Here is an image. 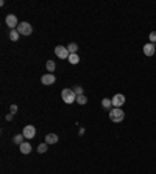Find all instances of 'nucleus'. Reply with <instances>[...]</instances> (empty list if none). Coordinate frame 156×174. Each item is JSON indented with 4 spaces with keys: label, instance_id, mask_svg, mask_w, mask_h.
<instances>
[{
    "label": "nucleus",
    "instance_id": "obj_21",
    "mask_svg": "<svg viewBox=\"0 0 156 174\" xmlns=\"http://www.w3.org/2000/svg\"><path fill=\"white\" fill-rule=\"evenodd\" d=\"M150 41H151V44L156 42V31H151V33H150Z\"/></svg>",
    "mask_w": 156,
    "mask_h": 174
},
{
    "label": "nucleus",
    "instance_id": "obj_2",
    "mask_svg": "<svg viewBox=\"0 0 156 174\" xmlns=\"http://www.w3.org/2000/svg\"><path fill=\"white\" fill-rule=\"evenodd\" d=\"M61 98L66 104H72V103L77 101V93L73 92V89H64L61 92Z\"/></svg>",
    "mask_w": 156,
    "mask_h": 174
},
{
    "label": "nucleus",
    "instance_id": "obj_18",
    "mask_svg": "<svg viewBox=\"0 0 156 174\" xmlns=\"http://www.w3.org/2000/svg\"><path fill=\"white\" fill-rule=\"evenodd\" d=\"M67 50H69V53H77L78 45H77V44H69V45H67Z\"/></svg>",
    "mask_w": 156,
    "mask_h": 174
},
{
    "label": "nucleus",
    "instance_id": "obj_20",
    "mask_svg": "<svg viewBox=\"0 0 156 174\" xmlns=\"http://www.w3.org/2000/svg\"><path fill=\"white\" fill-rule=\"evenodd\" d=\"M73 92L77 93V96H78V95H83V89H81L80 86H75V87H73Z\"/></svg>",
    "mask_w": 156,
    "mask_h": 174
},
{
    "label": "nucleus",
    "instance_id": "obj_15",
    "mask_svg": "<svg viewBox=\"0 0 156 174\" xmlns=\"http://www.w3.org/2000/svg\"><path fill=\"white\" fill-rule=\"evenodd\" d=\"M19 36H21V34L17 33V30H11V31H10V39H11L13 42H16V41L19 39Z\"/></svg>",
    "mask_w": 156,
    "mask_h": 174
},
{
    "label": "nucleus",
    "instance_id": "obj_22",
    "mask_svg": "<svg viewBox=\"0 0 156 174\" xmlns=\"http://www.w3.org/2000/svg\"><path fill=\"white\" fill-rule=\"evenodd\" d=\"M10 110H11V112H10V114H13V115H14V114H16V112H17V106H16V104H13V106H11V107H10Z\"/></svg>",
    "mask_w": 156,
    "mask_h": 174
},
{
    "label": "nucleus",
    "instance_id": "obj_13",
    "mask_svg": "<svg viewBox=\"0 0 156 174\" xmlns=\"http://www.w3.org/2000/svg\"><path fill=\"white\" fill-rule=\"evenodd\" d=\"M102 106H103L105 109L111 110V107H112V101H111L109 98H103V100H102Z\"/></svg>",
    "mask_w": 156,
    "mask_h": 174
},
{
    "label": "nucleus",
    "instance_id": "obj_14",
    "mask_svg": "<svg viewBox=\"0 0 156 174\" xmlns=\"http://www.w3.org/2000/svg\"><path fill=\"white\" fill-rule=\"evenodd\" d=\"M24 138H25V137H24V134H17V135H14V138H13V141H14L16 145H19V146H21V145L24 143V141H22Z\"/></svg>",
    "mask_w": 156,
    "mask_h": 174
},
{
    "label": "nucleus",
    "instance_id": "obj_12",
    "mask_svg": "<svg viewBox=\"0 0 156 174\" xmlns=\"http://www.w3.org/2000/svg\"><path fill=\"white\" fill-rule=\"evenodd\" d=\"M69 62H70L72 65L78 64V62H80V56H78L77 53H70V56H69Z\"/></svg>",
    "mask_w": 156,
    "mask_h": 174
},
{
    "label": "nucleus",
    "instance_id": "obj_6",
    "mask_svg": "<svg viewBox=\"0 0 156 174\" xmlns=\"http://www.w3.org/2000/svg\"><path fill=\"white\" fill-rule=\"evenodd\" d=\"M22 134H24L25 138H35V135H36V127L31 126V124H27V126L24 127Z\"/></svg>",
    "mask_w": 156,
    "mask_h": 174
},
{
    "label": "nucleus",
    "instance_id": "obj_19",
    "mask_svg": "<svg viewBox=\"0 0 156 174\" xmlns=\"http://www.w3.org/2000/svg\"><path fill=\"white\" fill-rule=\"evenodd\" d=\"M77 103H78V104H86V103H87V98H86L84 95H78V96H77Z\"/></svg>",
    "mask_w": 156,
    "mask_h": 174
},
{
    "label": "nucleus",
    "instance_id": "obj_23",
    "mask_svg": "<svg viewBox=\"0 0 156 174\" xmlns=\"http://www.w3.org/2000/svg\"><path fill=\"white\" fill-rule=\"evenodd\" d=\"M7 120L11 121V120H13V114H8V115H7Z\"/></svg>",
    "mask_w": 156,
    "mask_h": 174
},
{
    "label": "nucleus",
    "instance_id": "obj_3",
    "mask_svg": "<svg viewBox=\"0 0 156 174\" xmlns=\"http://www.w3.org/2000/svg\"><path fill=\"white\" fill-rule=\"evenodd\" d=\"M17 33L21 34V36H30L31 33H33V27L28 24V22H21L19 25H17Z\"/></svg>",
    "mask_w": 156,
    "mask_h": 174
},
{
    "label": "nucleus",
    "instance_id": "obj_17",
    "mask_svg": "<svg viewBox=\"0 0 156 174\" xmlns=\"http://www.w3.org/2000/svg\"><path fill=\"white\" fill-rule=\"evenodd\" d=\"M45 67H47V70L52 73V72L55 70V67H56V65H55V62H53V61H47V62H45Z\"/></svg>",
    "mask_w": 156,
    "mask_h": 174
},
{
    "label": "nucleus",
    "instance_id": "obj_1",
    "mask_svg": "<svg viewBox=\"0 0 156 174\" xmlns=\"http://www.w3.org/2000/svg\"><path fill=\"white\" fill-rule=\"evenodd\" d=\"M125 118V112L120 109V107H114L109 110V120L112 123H122Z\"/></svg>",
    "mask_w": 156,
    "mask_h": 174
},
{
    "label": "nucleus",
    "instance_id": "obj_16",
    "mask_svg": "<svg viewBox=\"0 0 156 174\" xmlns=\"http://www.w3.org/2000/svg\"><path fill=\"white\" fill-rule=\"evenodd\" d=\"M47 149H49V145H47V143H41V145L38 146V152H39V154L47 152Z\"/></svg>",
    "mask_w": 156,
    "mask_h": 174
},
{
    "label": "nucleus",
    "instance_id": "obj_8",
    "mask_svg": "<svg viewBox=\"0 0 156 174\" xmlns=\"http://www.w3.org/2000/svg\"><path fill=\"white\" fill-rule=\"evenodd\" d=\"M55 81H56V78H55V75H52V73L42 75V78H41V83H42V84H45V86H49V84H53Z\"/></svg>",
    "mask_w": 156,
    "mask_h": 174
},
{
    "label": "nucleus",
    "instance_id": "obj_10",
    "mask_svg": "<svg viewBox=\"0 0 156 174\" xmlns=\"http://www.w3.org/2000/svg\"><path fill=\"white\" fill-rule=\"evenodd\" d=\"M45 143H47V145H55V143H58V135H56V134H49V135L45 137Z\"/></svg>",
    "mask_w": 156,
    "mask_h": 174
},
{
    "label": "nucleus",
    "instance_id": "obj_11",
    "mask_svg": "<svg viewBox=\"0 0 156 174\" xmlns=\"http://www.w3.org/2000/svg\"><path fill=\"white\" fill-rule=\"evenodd\" d=\"M21 152H22V154H30V152H31V145L27 143V141H24V143L21 145Z\"/></svg>",
    "mask_w": 156,
    "mask_h": 174
},
{
    "label": "nucleus",
    "instance_id": "obj_7",
    "mask_svg": "<svg viewBox=\"0 0 156 174\" xmlns=\"http://www.w3.org/2000/svg\"><path fill=\"white\" fill-rule=\"evenodd\" d=\"M112 106L114 107H122L123 106V103H125V95H122V93H117V95H114L112 96Z\"/></svg>",
    "mask_w": 156,
    "mask_h": 174
},
{
    "label": "nucleus",
    "instance_id": "obj_9",
    "mask_svg": "<svg viewBox=\"0 0 156 174\" xmlns=\"http://www.w3.org/2000/svg\"><path fill=\"white\" fill-rule=\"evenodd\" d=\"M154 50H156V48H154V44H151V42L144 45V55H145V56H153V55H154Z\"/></svg>",
    "mask_w": 156,
    "mask_h": 174
},
{
    "label": "nucleus",
    "instance_id": "obj_5",
    "mask_svg": "<svg viewBox=\"0 0 156 174\" xmlns=\"http://www.w3.org/2000/svg\"><path fill=\"white\" fill-rule=\"evenodd\" d=\"M5 22H7V25H8V28H10V30H16V28H17V25H19L17 17H16L14 14H8V16H7V19H5Z\"/></svg>",
    "mask_w": 156,
    "mask_h": 174
},
{
    "label": "nucleus",
    "instance_id": "obj_4",
    "mask_svg": "<svg viewBox=\"0 0 156 174\" xmlns=\"http://www.w3.org/2000/svg\"><path fill=\"white\" fill-rule=\"evenodd\" d=\"M55 55H56L59 59H69V56H70L67 47H63V45H58V47L55 48Z\"/></svg>",
    "mask_w": 156,
    "mask_h": 174
}]
</instances>
